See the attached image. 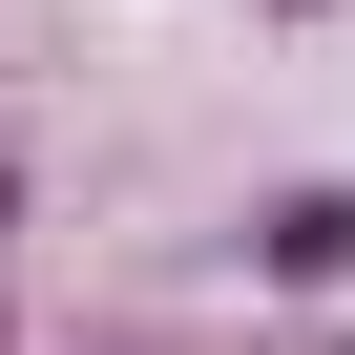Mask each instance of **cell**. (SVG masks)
<instances>
[{
    "instance_id": "1",
    "label": "cell",
    "mask_w": 355,
    "mask_h": 355,
    "mask_svg": "<svg viewBox=\"0 0 355 355\" xmlns=\"http://www.w3.org/2000/svg\"><path fill=\"white\" fill-rule=\"evenodd\" d=\"M251 293H355V167H293L251 209Z\"/></svg>"
},
{
    "instance_id": "2",
    "label": "cell",
    "mask_w": 355,
    "mask_h": 355,
    "mask_svg": "<svg viewBox=\"0 0 355 355\" xmlns=\"http://www.w3.org/2000/svg\"><path fill=\"white\" fill-rule=\"evenodd\" d=\"M0 230H21V167H0Z\"/></svg>"
},
{
    "instance_id": "3",
    "label": "cell",
    "mask_w": 355,
    "mask_h": 355,
    "mask_svg": "<svg viewBox=\"0 0 355 355\" xmlns=\"http://www.w3.org/2000/svg\"><path fill=\"white\" fill-rule=\"evenodd\" d=\"M272 21H334V0H272Z\"/></svg>"
},
{
    "instance_id": "4",
    "label": "cell",
    "mask_w": 355,
    "mask_h": 355,
    "mask_svg": "<svg viewBox=\"0 0 355 355\" xmlns=\"http://www.w3.org/2000/svg\"><path fill=\"white\" fill-rule=\"evenodd\" d=\"M0 355H21V313H0Z\"/></svg>"
}]
</instances>
